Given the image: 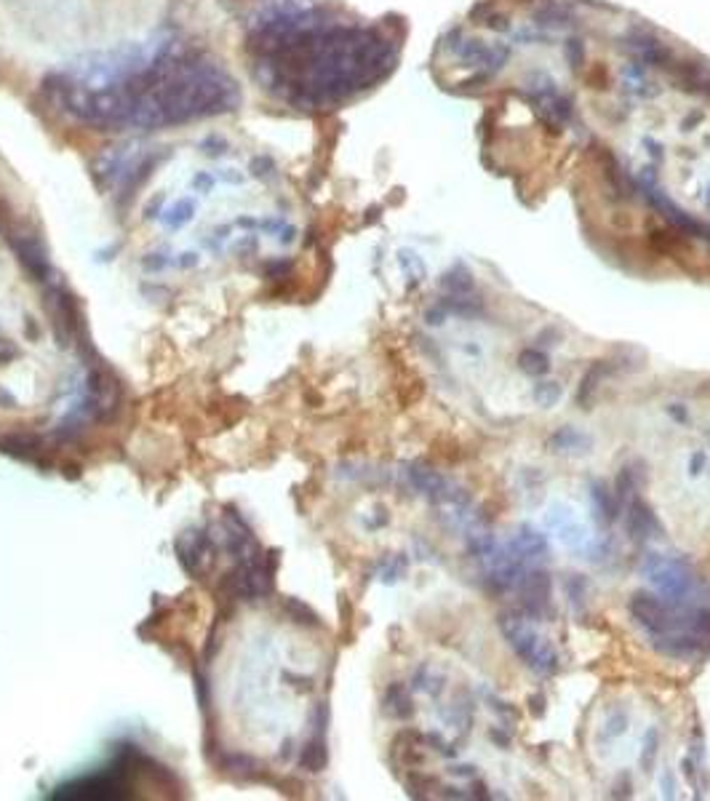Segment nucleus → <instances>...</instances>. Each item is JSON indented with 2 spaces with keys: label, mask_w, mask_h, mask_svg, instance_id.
<instances>
[{
  "label": "nucleus",
  "mask_w": 710,
  "mask_h": 801,
  "mask_svg": "<svg viewBox=\"0 0 710 801\" xmlns=\"http://www.w3.org/2000/svg\"><path fill=\"white\" fill-rule=\"evenodd\" d=\"M499 627H502V633H505V639L510 641V646H513V652L521 657L526 665L532 668L534 673H539V676H550V673H555L558 670V657H555V652H553V646H550L545 639H539L532 627L526 625V620L523 617H518V614H499Z\"/></svg>",
  "instance_id": "obj_1"
},
{
  "label": "nucleus",
  "mask_w": 710,
  "mask_h": 801,
  "mask_svg": "<svg viewBox=\"0 0 710 801\" xmlns=\"http://www.w3.org/2000/svg\"><path fill=\"white\" fill-rule=\"evenodd\" d=\"M643 574L649 577V582L659 590L662 599L670 604H681L686 593L692 590V572L681 559H665V556H649L643 561Z\"/></svg>",
  "instance_id": "obj_2"
},
{
  "label": "nucleus",
  "mask_w": 710,
  "mask_h": 801,
  "mask_svg": "<svg viewBox=\"0 0 710 801\" xmlns=\"http://www.w3.org/2000/svg\"><path fill=\"white\" fill-rule=\"evenodd\" d=\"M518 596L521 606L532 617H542L550 609V574L548 572H526L518 577Z\"/></svg>",
  "instance_id": "obj_3"
},
{
  "label": "nucleus",
  "mask_w": 710,
  "mask_h": 801,
  "mask_svg": "<svg viewBox=\"0 0 710 801\" xmlns=\"http://www.w3.org/2000/svg\"><path fill=\"white\" fill-rule=\"evenodd\" d=\"M670 72L673 83L681 89V91L689 93H699V96H708L710 99V70L705 65H697V62H673L665 67Z\"/></svg>",
  "instance_id": "obj_4"
},
{
  "label": "nucleus",
  "mask_w": 710,
  "mask_h": 801,
  "mask_svg": "<svg viewBox=\"0 0 710 801\" xmlns=\"http://www.w3.org/2000/svg\"><path fill=\"white\" fill-rule=\"evenodd\" d=\"M625 46H628V51L633 53L641 65L662 67V70H665V67L670 65V59H673L668 46L655 40L652 35H633V38H628Z\"/></svg>",
  "instance_id": "obj_5"
},
{
  "label": "nucleus",
  "mask_w": 710,
  "mask_h": 801,
  "mask_svg": "<svg viewBox=\"0 0 710 801\" xmlns=\"http://www.w3.org/2000/svg\"><path fill=\"white\" fill-rule=\"evenodd\" d=\"M625 523H628V532L633 540H649L659 534V523H657V516L652 513V507L641 502V500H630L628 513H625Z\"/></svg>",
  "instance_id": "obj_6"
},
{
  "label": "nucleus",
  "mask_w": 710,
  "mask_h": 801,
  "mask_svg": "<svg viewBox=\"0 0 710 801\" xmlns=\"http://www.w3.org/2000/svg\"><path fill=\"white\" fill-rule=\"evenodd\" d=\"M508 550L513 553V559H518L523 564V561H529V559H542V556H548V542H545V537L537 534L534 529H521V532L515 534V540L510 542Z\"/></svg>",
  "instance_id": "obj_7"
},
{
  "label": "nucleus",
  "mask_w": 710,
  "mask_h": 801,
  "mask_svg": "<svg viewBox=\"0 0 710 801\" xmlns=\"http://www.w3.org/2000/svg\"><path fill=\"white\" fill-rule=\"evenodd\" d=\"M548 521H550V526L555 529V534L561 537L563 545L574 547V545H579V542H582V537H585V529L577 523V519L572 516V513H569V510H566V507H555V510H553V513L548 516Z\"/></svg>",
  "instance_id": "obj_8"
},
{
  "label": "nucleus",
  "mask_w": 710,
  "mask_h": 801,
  "mask_svg": "<svg viewBox=\"0 0 710 801\" xmlns=\"http://www.w3.org/2000/svg\"><path fill=\"white\" fill-rule=\"evenodd\" d=\"M441 283H443V289L449 292V297H470V294L475 292V283H473L470 273L462 265H456L454 270H449V273L443 275Z\"/></svg>",
  "instance_id": "obj_9"
},
{
  "label": "nucleus",
  "mask_w": 710,
  "mask_h": 801,
  "mask_svg": "<svg viewBox=\"0 0 710 801\" xmlns=\"http://www.w3.org/2000/svg\"><path fill=\"white\" fill-rule=\"evenodd\" d=\"M537 25H550V27H566L574 22V16L566 11L558 3H545L534 11Z\"/></svg>",
  "instance_id": "obj_10"
},
{
  "label": "nucleus",
  "mask_w": 710,
  "mask_h": 801,
  "mask_svg": "<svg viewBox=\"0 0 710 801\" xmlns=\"http://www.w3.org/2000/svg\"><path fill=\"white\" fill-rule=\"evenodd\" d=\"M456 56L462 59V62H468V65H486V59H489V46L483 43V40H462V43H456L454 46Z\"/></svg>",
  "instance_id": "obj_11"
},
{
  "label": "nucleus",
  "mask_w": 710,
  "mask_h": 801,
  "mask_svg": "<svg viewBox=\"0 0 710 801\" xmlns=\"http://www.w3.org/2000/svg\"><path fill=\"white\" fill-rule=\"evenodd\" d=\"M588 443H590L588 436L577 433L572 427H563V430H558V433L550 438V449H553V452H569V449H582V446H588Z\"/></svg>",
  "instance_id": "obj_12"
},
{
  "label": "nucleus",
  "mask_w": 710,
  "mask_h": 801,
  "mask_svg": "<svg viewBox=\"0 0 710 801\" xmlns=\"http://www.w3.org/2000/svg\"><path fill=\"white\" fill-rule=\"evenodd\" d=\"M518 366H521V372L532 374V377H542V374H548L550 360H548L545 353H539V350H534V347H529V350H523L521 356H518Z\"/></svg>",
  "instance_id": "obj_13"
},
{
  "label": "nucleus",
  "mask_w": 710,
  "mask_h": 801,
  "mask_svg": "<svg viewBox=\"0 0 710 801\" xmlns=\"http://www.w3.org/2000/svg\"><path fill=\"white\" fill-rule=\"evenodd\" d=\"M593 500H596V507H598V513H601V516H606V521H614L617 519V502L612 500V494L606 492V486H601V483H593Z\"/></svg>",
  "instance_id": "obj_14"
},
{
  "label": "nucleus",
  "mask_w": 710,
  "mask_h": 801,
  "mask_svg": "<svg viewBox=\"0 0 710 801\" xmlns=\"http://www.w3.org/2000/svg\"><path fill=\"white\" fill-rule=\"evenodd\" d=\"M534 400L539 406H545V409L555 406V403L561 400V385H555V382H539V385L534 387Z\"/></svg>",
  "instance_id": "obj_15"
},
{
  "label": "nucleus",
  "mask_w": 710,
  "mask_h": 801,
  "mask_svg": "<svg viewBox=\"0 0 710 801\" xmlns=\"http://www.w3.org/2000/svg\"><path fill=\"white\" fill-rule=\"evenodd\" d=\"M508 59H510V46H505V43L492 46V48H489V59H486V72L492 75V72H497V70H502Z\"/></svg>",
  "instance_id": "obj_16"
},
{
  "label": "nucleus",
  "mask_w": 710,
  "mask_h": 801,
  "mask_svg": "<svg viewBox=\"0 0 710 801\" xmlns=\"http://www.w3.org/2000/svg\"><path fill=\"white\" fill-rule=\"evenodd\" d=\"M657 745H659V734H657V729H649V732H646V740H643V756H641L643 769H652V767H655L657 750H659Z\"/></svg>",
  "instance_id": "obj_17"
},
{
  "label": "nucleus",
  "mask_w": 710,
  "mask_h": 801,
  "mask_svg": "<svg viewBox=\"0 0 710 801\" xmlns=\"http://www.w3.org/2000/svg\"><path fill=\"white\" fill-rule=\"evenodd\" d=\"M563 51H566V59H569V65H572V67H582V59H585V48H582V43H579V40H577V38L566 40Z\"/></svg>",
  "instance_id": "obj_18"
},
{
  "label": "nucleus",
  "mask_w": 710,
  "mask_h": 801,
  "mask_svg": "<svg viewBox=\"0 0 710 801\" xmlns=\"http://www.w3.org/2000/svg\"><path fill=\"white\" fill-rule=\"evenodd\" d=\"M606 727H609V737H617V734L625 732V727H628V719H625V713H612L609 716V721H606Z\"/></svg>",
  "instance_id": "obj_19"
},
{
  "label": "nucleus",
  "mask_w": 710,
  "mask_h": 801,
  "mask_svg": "<svg viewBox=\"0 0 710 801\" xmlns=\"http://www.w3.org/2000/svg\"><path fill=\"white\" fill-rule=\"evenodd\" d=\"M486 27H492V30H508V19L505 16H486V22H483Z\"/></svg>",
  "instance_id": "obj_20"
},
{
  "label": "nucleus",
  "mask_w": 710,
  "mask_h": 801,
  "mask_svg": "<svg viewBox=\"0 0 710 801\" xmlns=\"http://www.w3.org/2000/svg\"><path fill=\"white\" fill-rule=\"evenodd\" d=\"M705 465V454L702 452H697V454H692V465H689V470H692V473H699V467Z\"/></svg>",
  "instance_id": "obj_21"
}]
</instances>
